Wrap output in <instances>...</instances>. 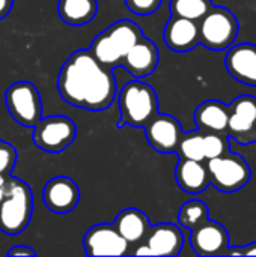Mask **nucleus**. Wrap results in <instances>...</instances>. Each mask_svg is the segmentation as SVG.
<instances>
[{"instance_id": "nucleus-1", "label": "nucleus", "mask_w": 256, "mask_h": 257, "mask_svg": "<svg viewBox=\"0 0 256 257\" xmlns=\"http://www.w3.org/2000/svg\"><path fill=\"white\" fill-rule=\"evenodd\" d=\"M57 90L69 105L101 111L115 101L118 84L113 71L98 62L89 50H77L60 68Z\"/></svg>"}, {"instance_id": "nucleus-2", "label": "nucleus", "mask_w": 256, "mask_h": 257, "mask_svg": "<svg viewBox=\"0 0 256 257\" xmlns=\"http://www.w3.org/2000/svg\"><path fill=\"white\" fill-rule=\"evenodd\" d=\"M143 36L142 29L131 20H119L103 30L91 44V54L104 66H121L122 57Z\"/></svg>"}, {"instance_id": "nucleus-3", "label": "nucleus", "mask_w": 256, "mask_h": 257, "mask_svg": "<svg viewBox=\"0 0 256 257\" xmlns=\"http://www.w3.org/2000/svg\"><path fill=\"white\" fill-rule=\"evenodd\" d=\"M121 113L118 126L143 128L158 113V98L152 86L134 78L116 93Z\"/></svg>"}, {"instance_id": "nucleus-4", "label": "nucleus", "mask_w": 256, "mask_h": 257, "mask_svg": "<svg viewBox=\"0 0 256 257\" xmlns=\"http://www.w3.org/2000/svg\"><path fill=\"white\" fill-rule=\"evenodd\" d=\"M32 212L33 196L30 187L24 181L9 175L0 202V232L9 236L21 233L29 226Z\"/></svg>"}, {"instance_id": "nucleus-5", "label": "nucleus", "mask_w": 256, "mask_h": 257, "mask_svg": "<svg viewBox=\"0 0 256 257\" xmlns=\"http://www.w3.org/2000/svg\"><path fill=\"white\" fill-rule=\"evenodd\" d=\"M199 26V44L204 47L222 51L234 45L240 24L237 17L226 8L214 6L198 21Z\"/></svg>"}, {"instance_id": "nucleus-6", "label": "nucleus", "mask_w": 256, "mask_h": 257, "mask_svg": "<svg viewBox=\"0 0 256 257\" xmlns=\"http://www.w3.org/2000/svg\"><path fill=\"white\" fill-rule=\"evenodd\" d=\"M210 184L222 193H234L241 190L252 176V170L243 157L225 152L220 157L207 160Z\"/></svg>"}, {"instance_id": "nucleus-7", "label": "nucleus", "mask_w": 256, "mask_h": 257, "mask_svg": "<svg viewBox=\"0 0 256 257\" xmlns=\"http://www.w3.org/2000/svg\"><path fill=\"white\" fill-rule=\"evenodd\" d=\"M6 108L11 117L21 126L33 128L42 117L41 95L30 81H17L6 89Z\"/></svg>"}, {"instance_id": "nucleus-8", "label": "nucleus", "mask_w": 256, "mask_h": 257, "mask_svg": "<svg viewBox=\"0 0 256 257\" xmlns=\"http://www.w3.org/2000/svg\"><path fill=\"white\" fill-rule=\"evenodd\" d=\"M77 137V126L66 116H48L33 126V143L48 154L63 152Z\"/></svg>"}, {"instance_id": "nucleus-9", "label": "nucleus", "mask_w": 256, "mask_h": 257, "mask_svg": "<svg viewBox=\"0 0 256 257\" xmlns=\"http://www.w3.org/2000/svg\"><path fill=\"white\" fill-rule=\"evenodd\" d=\"M226 134L240 145L256 142V98L241 95L229 105V120Z\"/></svg>"}, {"instance_id": "nucleus-10", "label": "nucleus", "mask_w": 256, "mask_h": 257, "mask_svg": "<svg viewBox=\"0 0 256 257\" xmlns=\"http://www.w3.org/2000/svg\"><path fill=\"white\" fill-rule=\"evenodd\" d=\"M130 244L119 235L115 224L100 223L83 236V248L88 256H125Z\"/></svg>"}, {"instance_id": "nucleus-11", "label": "nucleus", "mask_w": 256, "mask_h": 257, "mask_svg": "<svg viewBox=\"0 0 256 257\" xmlns=\"http://www.w3.org/2000/svg\"><path fill=\"white\" fill-rule=\"evenodd\" d=\"M145 137L151 148L160 154H177L183 137L181 123L169 114L157 113L145 126Z\"/></svg>"}, {"instance_id": "nucleus-12", "label": "nucleus", "mask_w": 256, "mask_h": 257, "mask_svg": "<svg viewBox=\"0 0 256 257\" xmlns=\"http://www.w3.org/2000/svg\"><path fill=\"white\" fill-rule=\"evenodd\" d=\"M190 244L198 256H226L229 251V233L217 221L207 220L190 230Z\"/></svg>"}, {"instance_id": "nucleus-13", "label": "nucleus", "mask_w": 256, "mask_h": 257, "mask_svg": "<svg viewBox=\"0 0 256 257\" xmlns=\"http://www.w3.org/2000/svg\"><path fill=\"white\" fill-rule=\"evenodd\" d=\"M42 200L48 211L60 215L68 214L74 211L80 202L78 185L68 176H56L45 184Z\"/></svg>"}, {"instance_id": "nucleus-14", "label": "nucleus", "mask_w": 256, "mask_h": 257, "mask_svg": "<svg viewBox=\"0 0 256 257\" xmlns=\"http://www.w3.org/2000/svg\"><path fill=\"white\" fill-rule=\"evenodd\" d=\"M143 245L149 256H178L184 245V235L177 224L160 223L149 227Z\"/></svg>"}, {"instance_id": "nucleus-15", "label": "nucleus", "mask_w": 256, "mask_h": 257, "mask_svg": "<svg viewBox=\"0 0 256 257\" xmlns=\"http://www.w3.org/2000/svg\"><path fill=\"white\" fill-rule=\"evenodd\" d=\"M158 62L160 54L155 44L151 39L142 36L122 57L121 66L125 68L131 77L140 80L143 77L151 75L155 71Z\"/></svg>"}, {"instance_id": "nucleus-16", "label": "nucleus", "mask_w": 256, "mask_h": 257, "mask_svg": "<svg viewBox=\"0 0 256 257\" xmlns=\"http://www.w3.org/2000/svg\"><path fill=\"white\" fill-rule=\"evenodd\" d=\"M226 69L234 80L256 86V45L237 44L231 45L226 53Z\"/></svg>"}, {"instance_id": "nucleus-17", "label": "nucleus", "mask_w": 256, "mask_h": 257, "mask_svg": "<svg viewBox=\"0 0 256 257\" xmlns=\"http://www.w3.org/2000/svg\"><path fill=\"white\" fill-rule=\"evenodd\" d=\"M163 38L166 45L177 51L186 53L199 45V26L198 21L183 18V17H170L164 26Z\"/></svg>"}, {"instance_id": "nucleus-18", "label": "nucleus", "mask_w": 256, "mask_h": 257, "mask_svg": "<svg viewBox=\"0 0 256 257\" xmlns=\"http://www.w3.org/2000/svg\"><path fill=\"white\" fill-rule=\"evenodd\" d=\"M178 187L189 194H199L210 185V176L205 161L180 158L175 169Z\"/></svg>"}, {"instance_id": "nucleus-19", "label": "nucleus", "mask_w": 256, "mask_h": 257, "mask_svg": "<svg viewBox=\"0 0 256 257\" xmlns=\"http://www.w3.org/2000/svg\"><path fill=\"white\" fill-rule=\"evenodd\" d=\"M229 120V105L217 99H208L198 105L195 111V122L204 133L226 134Z\"/></svg>"}, {"instance_id": "nucleus-20", "label": "nucleus", "mask_w": 256, "mask_h": 257, "mask_svg": "<svg viewBox=\"0 0 256 257\" xmlns=\"http://www.w3.org/2000/svg\"><path fill=\"white\" fill-rule=\"evenodd\" d=\"M115 227L119 232V235L131 245L139 244L145 239L151 224L149 218L145 212H142L137 208H127L122 209L116 218H115Z\"/></svg>"}, {"instance_id": "nucleus-21", "label": "nucleus", "mask_w": 256, "mask_h": 257, "mask_svg": "<svg viewBox=\"0 0 256 257\" xmlns=\"http://www.w3.org/2000/svg\"><path fill=\"white\" fill-rule=\"evenodd\" d=\"M98 12L97 0H57V14L69 26H84Z\"/></svg>"}, {"instance_id": "nucleus-22", "label": "nucleus", "mask_w": 256, "mask_h": 257, "mask_svg": "<svg viewBox=\"0 0 256 257\" xmlns=\"http://www.w3.org/2000/svg\"><path fill=\"white\" fill-rule=\"evenodd\" d=\"M213 8L211 0H170L169 11L174 17L199 21Z\"/></svg>"}, {"instance_id": "nucleus-23", "label": "nucleus", "mask_w": 256, "mask_h": 257, "mask_svg": "<svg viewBox=\"0 0 256 257\" xmlns=\"http://www.w3.org/2000/svg\"><path fill=\"white\" fill-rule=\"evenodd\" d=\"M208 218V206L198 199L186 202L178 212V223L189 230L198 227Z\"/></svg>"}, {"instance_id": "nucleus-24", "label": "nucleus", "mask_w": 256, "mask_h": 257, "mask_svg": "<svg viewBox=\"0 0 256 257\" xmlns=\"http://www.w3.org/2000/svg\"><path fill=\"white\" fill-rule=\"evenodd\" d=\"M177 154L180 155V158L205 161V157H204V131L198 130V131L183 133Z\"/></svg>"}, {"instance_id": "nucleus-25", "label": "nucleus", "mask_w": 256, "mask_h": 257, "mask_svg": "<svg viewBox=\"0 0 256 257\" xmlns=\"http://www.w3.org/2000/svg\"><path fill=\"white\" fill-rule=\"evenodd\" d=\"M229 151L228 134L222 133H204V157L205 161L220 157Z\"/></svg>"}, {"instance_id": "nucleus-26", "label": "nucleus", "mask_w": 256, "mask_h": 257, "mask_svg": "<svg viewBox=\"0 0 256 257\" xmlns=\"http://www.w3.org/2000/svg\"><path fill=\"white\" fill-rule=\"evenodd\" d=\"M15 163H17L15 148L11 143L0 139V173L9 176L15 167Z\"/></svg>"}, {"instance_id": "nucleus-27", "label": "nucleus", "mask_w": 256, "mask_h": 257, "mask_svg": "<svg viewBox=\"0 0 256 257\" xmlns=\"http://www.w3.org/2000/svg\"><path fill=\"white\" fill-rule=\"evenodd\" d=\"M161 2L163 0H125V5L130 12L136 15H151L160 8Z\"/></svg>"}, {"instance_id": "nucleus-28", "label": "nucleus", "mask_w": 256, "mask_h": 257, "mask_svg": "<svg viewBox=\"0 0 256 257\" xmlns=\"http://www.w3.org/2000/svg\"><path fill=\"white\" fill-rule=\"evenodd\" d=\"M8 256L9 257H12V256L33 257V256H36V251H35L32 247H29V245H23V244H20V245L12 247V248L8 251Z\"/></svg>"}, {"instance_id": "nucleus-29", "label": "nucleus", "mask_w": 256, "mask_h": 257, "mask_svg": "<svg viewBox=\"0 0 256 257\" xmlns=\"http://www.w3.org/2000/svg\"><path fill=\"white\" fill-rule=\"evenodd\" d=\"M14 6V0H0V20L6 18Z\"/></svg>"}, {"instance_id": "nucleus-30", "label": "nucleus", "mask_w": 256, "mask_h": 257, "mask_svg": "<svg viewBox=\"0 0 256 257\" xmlns=\"http://www.w3.org/2000/svg\"><path fill=\"white\" fill-rule=\"evenodd\" d=\"M241 256H256V242L241 247Z\"/></svg>"}, {"instance_id": "nucleus-31", "label": "nucleus", "mask_w": 256, "mask_h": 257, "mask_svg": "<svg viewBox=\"0 0 256 257\" xmlns=\"http://www.w3.org/2000/svg\"><path fill=\"white\" fill-rule=\"evenodd\" d=\"M6 178H8V176H5L3 173H0V187H3V185H5V182H6Z\"/></svg>"}, {"instance_id": "nucleus-32", "label": "nucleus", "mask_w": 256, "mask_h": 257, "mask_svg": "<svg viewBox=\"0 0 256 257\" xmlns=\"http://www.w3.org/2000/svg\"><path fill=\"white\" fill-rule=\"evenodd\" d=\"M3 194H5V185L0 187V202H2V199H3Z\"/></svg>"}]
</instances>
